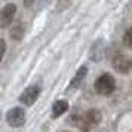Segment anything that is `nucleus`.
Segmentation results:
<instances>
[{"label": "nucleus", "instance_id": "obj_1", "mask_svg": "<svg viewBox=\"0 0 132 132\" xmlns=\"http://www.w3.org/2000/svg\"><path fill=\"white\" fill-rule=\"evenodd\" d=\"M94 88L100 95H110L116 90V80L111 74H101L95 80Z\"/></svg>", "mask_w": 132, "mask_h": 132}, {"label": "nucleus", "instance_id": "obj_2", "mask_svg": "<svg viewBox=\"0 0 132 132\" xmlns=\"http://www.w3.org/2000/svg\"><path fill=\"white\" fill-rule=\"evenodd\" d=\"M101 113L96 110V108H90L88 110L86 113L80 117V129H83V131H89L90 128H94L100 122H101Z\"/></svg>", "mask_w": 132, "mask_h": 132}, {"label": "nucleus", "instance_id": "obj_3", "mask_svg": "<svg viewBox=\"0 0 132 132\" xmlns=\"http://www.w3.org/2000/svg\"><path fill=\"white\" fill-rule=\"evenodd\" d=\"M39 95H40V88H39L37 85H31V86H28V88L19 95V101L22 102L25 107H31V105L37 101Z\"/></svg>", "mask_w": 132, "mask_h": 132}, {"label": "nucleus", "instance_id": "obj_4", "mask_svg": "<svg viewBox=\"0 0 132 132\" xmlns=\"http://www.w3.org/2000/svg\"><path fill=\"white\" fill-rule=\"evenodd\" d=\"M6 120H7V123H9L11 126H13V128H19V126H22L24 125V122H25L24 108H21V107L11 108V110L7 111V114H6Z\"/></svg>", "mask_w": 132, "mask_h": 132}, {"label": "nucleus", "instance_id": "obj_5", "mask_svg": "<svg viewBox=\"0 0 132 132\" xmlns=\"http://www.w3.org/2000/svg\"><path fill=\"white\" fill-rule=\"evenodd\" d=\"M113 68L117 73L128 74L132 70V60L126 55H116L113 58Z\"/></svg>", "mask_w": 132, "mask_h": 132}, {"label": "nucleus", "instance_id": "obj_6", "mask_svg": "<svg viewBox=\"0 0 132 132\" xmlns=\"http://www.w3.org/2000/svg\"><path fill=\"white\" fill-rule=\"evenodd\" d=\"M15 12H16V6L13 3H7L6 6L2 9V12H0V27L2 28H7L12 24Z\"/></svg>", "mask_w": 132, "mask_h": 132}, {"label": "nucleus", "instance_id": "obj_7", "mask_svg": "<svg viewBox=\"0 0 132 132\" xmlns=\"http://www.w3.org/2000/svg\"><path fill=\"white\" fill-rule=\"evenodd\" d=\"M86 74H88V67H80L77 70V73L74 74V77L71 79V83H70V88H73V89H77V88H80L82 85H83L85 82V77H86Z\"/></svg>", "mask_w": 132, "mask_h": 132}, {"label": "nucleus", "instance_id": "obj_8", "mask_svg": "<svg viewBox=\"0 0 132 132\" xmlns=\"http://www.w3.org/2000/svg\"><path fill=\"white\" fill-rule=\"evenodd\" d=\"M105 54V46H104V42L102 40H98L92 45V49H90V58L94 61H101L102 56Z\"/></svg>", "mask_w": 132, "mask_h": 132}, {"label": "nucleus", "instance_id": "obj_9", "mask_svg": "<svg viewBox=\"0 0 132 132\" xmlns=\"http://www.w3.org/2000/svg\"><path fill=\"white\" fill-rule=\"evenodd\" d=\"M68 110V102L65 100H58L52 105V117H60L61 114H64Z\"/></svg>", "mask_w": 132, "mask_h": 132}, {"label": "nucleus", "instance_id": "obj_10", "mask_svg": "<svg viewBox=\"0 0 132 132\" xmlns=\"http://www.w3.org/2000/svg\"><path fill=\"white\" fill-rule=\"evenodd\" d=\"M22 34H24V27H22V24H21V22H18V24H16L12 30H11V37H12V39H15V40H21Z\"/></svg>", "mask_w": 132, "mask_h": 132}, {"label": "nucleus", "instance_id": "obj_11", "mask_svg": "<svg viewBox=\"0 0 132 132\" xmlns=\"http://www.w3.org/2000/svg\"><path fill=\"white\" fill-rule=\"evenodd\" d=\"M123 43H125L126 48L132 49V27L125 31V34H123Z\"/></svg>", "mask_w": 132, "mask_h": 132}, {"label": "nucleus", "instance_id": "obj_12", "mask_svg": "<svg viewBox=\"0 0 132 132\" xmlns=\"http://www.w3.org/2000/svg\"><path fill=\"white\" fill-rule=\"evenodd\" d=\"M5 54H6V42H5L3 39H0V62L3 60Z\"/></svg>", "mask_w": 132, "mask_h": 132}, {"label": "nucleus", "instance_id": "obj_13", "mask_svg": "<svg viewBox=\"0 0 132 132\" xmlns=\"http://www.w3.org/2000/svg\"><path fill=\"white\" fill-rule=\"evenodd\" d=\"M33 3H34V0H24V6L25 7H30Z\"/></svg>", "mask_w": 132, "mask_h": 132}]
</instances>
